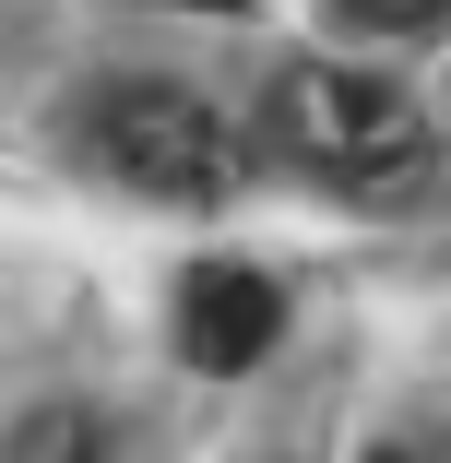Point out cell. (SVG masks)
<instances>
[{"instance_id":"cell-1","label":"cell","mask_w":451,"mask_h":463,"mask_svg":"<svg viewBox=\"0 0 451 463\" xmlns=\"http://www.w3.org/2000/svg\"><path fill=\"white\" fill-rule=\"evenodd\" d=\"M261 143H274L286 166H309V178H333V191H356V203H416V191H439V131L416 119V96L381 83V71H344V60L274 71Z\"/></svg>"},{"instance_id":"cell-3","label":"cell","mask_w":451,"mask_h":463,"mask_svg":"<svg viewBox=\"0 0 451 463\" xmlns=\"http://www.w3.org/2000/svg\"><path fill=\"white\" fill-rule=\"evenodd\" d=\"M286 333V298H274V273H249V261H191L178 273V356L202 368V381H238V368H261Z\"/></svg>"},{"instance_id":"cell-2","label":"cell","mask_w":451,"mask_h":463,"mask_svg":"<svg viewBox=\"0 0 451 463\" xmlns=\"http://www.w3.org/2000/svg\"><path fill=\"white\" fill-rule=\"evenodd\" d=\"M83 155H96L119 191H143V203H214L226 178H238V131H226V108H202L191 83H96L83 96Z\"/></svg>"},{"instance_id":"cell-4","label":"cell","mask_w":451,"mask_h":463,"mask_svg":"<svg viewBox=\"0 0 451 463\" xmlns=\"http://www.w3.org/2000/svg\"><path fill=\"white\" fill-rule=\"evenodd\" d=\"M356 24H381V36H439V0H344Z\"/></svg>"},{"instance_id":"cell-5","label":"cell","mask_w":451,"mask_h":463,"mask_svg":"<svg viewBox=\"0 0 451 463\" xmlns=\"http://www.w3.org/2000/svg\"><path fill=\"white\" fill-rule=\"evenodd\" d=\"M166 13H249V0H166Z\"/></svg>"}]
</instances>
